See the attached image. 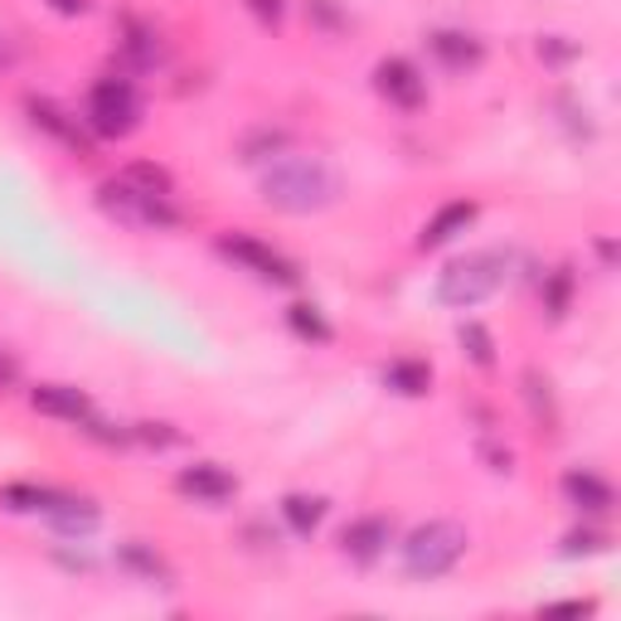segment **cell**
Segmentation results:
<instances>
[{"label": "cell", "instance_id": "cell-1", "mask_svg": "<svg viewBox=\"0 0 621 621\" xmlns=\"http://www.w3.org/2000/svg\"><path fill=\"white\" fill-rule=\"evenodd\" d=\"M340 175L315 156H287L272 170H263V200L282 214H315L335 204Z\"/></svg>", "mask_w": 621, "mask_h": 621}, {"label": "cell", "instance_id": "cell-2", "mask_svg": "<svg viewBox=\"0 0 621 621\" xmlns=\"http://www.w3.org/2000/svg\"><path fill=\"white\" fill-rule=\"evenodd\" d=\"M467 529L452 525V520H428V525H418L404 539V574L428 582V578H442L452 574L461 564V554H467Z\"/></svg>", "mask_w": 621, "mask_h": 621}, {"label": "cell", "instance_id": "cell-3", "mask_svg": "<svg viewBox=\"0 0 621 621\" xmlns=\"http://www.w3.org/2000/svg\"><path fill=\"white\" fill-rule=\"evenodd\" d=\"M505 287V258L501 253H467V258H457L447 267L442 277H437V301L442 307H481L485 297H495V291Z\"/></svg>", "mask_w": 621, "mask_h": 621}, {"label": "cell", "instance_id": "cell-4", "mask_svg": "<svg viewBox=\"0 0 621 621\" xmlns=\"http://www.w3.org/2000/svg\"><path fill=\"white\" fill-rule=\"evenodd\" d=\"M141 121V97L131 88L127 78H103L93 83L88 93V107H83V127L93 131V137H131Z\"/></svg>", "mask_w": 621, "mask_h": 621}, {"label": "cell", "instance_id": "cell-5", "mask_svg": "<svg viewBox=\"0 0 621 621\" xmlns=\"http://www.w3.org/2000/svg\"><path fill=\"white\" fill-rule=\"evenodd\" d=\"M97 200L127 228H185V214L170 204V194H146L137 185H127V180H107L97 190Z\"/></svg>", "mask_w": 621, "mask_h": 621}, {"label": "cell", "instance_id": "cell-6", "mask_svg": "<svg viewBox=\"0 0 621 621\" xmlns=\"http://www.w3.org/2000/svg\"><path fill=\"white\" fill-rule=\"evenodd\" d=\"M218 253H224L228 263H238L243 272H253V277H263V282H277V287H297L301 282V267L287 258V253H277V248H267L263 238H253V234H218Z\"/></svg>", "mask_w": 621, "mask_h": 621}, {"label": "cell", "instance_id": "cell-7", "mask_svg": "<svg viewBox=\"0 0 621 621\" xmlns=\"http://www.w3.org/2000/svg\"><path fill=\"white\" fill-rule=\"evenodd\" d=\"M374 88H379V97H388L394 107H404V113H418V107L428 103V78L418 73L413 58H398V54L374 64Z\"/></svg>", "mask_w": 621, "mask_h": 621}, {"label": "cell", "instance_id": "cell-8", "mask_svg": "<svg viewBox=\"0 0 621 621\" xmlns=\"http://www.w3.org/2000/svg\"><path fill=\"white\" fill-rule=\"evenodd\" d=\"M24 113L40 131H49L58 146H68L73 156H93V137L88 127H83V117H68L58 103H49V97H24Z\"/></svg>", "mask_w": 621, "mask_h": 621}, {"label": "cell", "instance_id": "cell-9", "mask_svg": "<svg viewBox=\"0 0 621 621\" xmlns=\"http://www.w3.org/2000/svg\"><path fill=\"white\" fill-rule=\"evenodd\" d=\"M175 491L190 495V501H200V505H224V501H234L238 481L228 477L218 461H194V467H185L175 477Z\"/></svg>", "mask_w": 621, "mask_h": 621}, {"label": "cell", "instance_id": "cell-10", "mask_svg": "<svg viewBox=\"0 0 621 621\" xmlns=\"http://www.w3.org/2000/svg\"><path fill=\"white\" fill-rule=\"evenodd\" d=\"M30 408L44 413V418H54V422H73V428H83V422L93 418L88 394H83V388H73V384H40V388H30Z\"/></svg>", "mask_w": 621, "mask_h": 621}, {"label": "cell", "instance_id": "cell-11", "mask_svg": "<svg viewBox=\"0 0 621 621\" xmlns=\"http://www.w3.org/2000/svg\"><path fill=\"white\" fill-rule=\"evenodd\" d=\"M388 539H394V525L384 515H364L355 525L340 529V554L355 558V564H374L388 549Z\"/></svg>", "mask_w": 621, "mask_h": 621}, {"label": "cell", "instance_id": "cell-12", "mask_svg": "<svg viewBox=\"0 0 621 621\" xmlns=\"http://www.w3.org/2000/svg\"><path fill=\"white\" fill-rule=\"evenodd\" d=\"M428 49L447 73H471V68H481V58H485V44L467 30H432Z\"/></svg>", "mask_w": 621, "mask_h": 621}, {"label": "cell", "instance_id": "cell-13", "mask_svg": "<svg viewBox=\"0 0 621 621\" xmlns=\"http://www.w3.org/2000/svg\"><path fill=\"white\" fill-rule=\"evenodd\" d=\"M564 501L568 505H578L582 515H607V510H612V485H607L598 471H588V467H574L564 477Z\"/></svg>", "mask_w": 621, "mask_h": 621}, {"label": "cell", "instance_id": "cell-14", "mask_svg": "<svg viewBox=\"0 0 621 621\" xmlns=\"http://www.w3.org/2000/svg\"><path fill=\"white\" fill-rule=\"evenodd\" d=\"M477 224V200H452V204H442L428 224H422V248H442V243H452L457 234H467V228Z\"/></svg>", "mask_w": 621, "mask_h": 621}, {"label": "cell", "instance_id": "cell-15", "mask_svg": "<svg viewBox=\"0 0 621 621\" xmlns=\"http://www.w3.org/2000/svg\"><path fill=\"white\" fill-rule=\"evenodd\" d=\"M384 384L394 388V394H404V398H422L432 388V364L404 355V360L384 364Z\"/></svg>", "mask_w": 621, "mask_h": 621}, {"label": "cell", "instance_id": "cell-16", "mask_svg": "<svg viewBox=\"0 0 621 621\" xmlns=\"http://www.w3.org/2000/svg\"><path fill=\"white\" fill-rule=\"evenodd\" d=\"M49 525H54L58 534H68V539H83V534L97 529V505L93 501H73V495H64L54 510H49Z\"/></svg>", "mask_w": 621, "mask_h": 621}, {"label": "cell", "instance_id": "cell-17", "mask_svg": "<svg viewBox=\"0 0 621 621\" xmlns=\"http://www.w3.org/2000/svg\"><path fill=\"white\" fill-rule=\"evenodd\" d=\"M287 325L297 340H307V345H331V321L321 315V307H311V301H291L287 307Z\"/></svg>", "mask_w": 621, "mask_h": 621}, {"label": "cell", "instance_id": "cell-18", "mask_svg": "<svg viewBox=\"0 0 621 621\" xmlns=\"http://www.w3.org/2000/svg\"><path fill=\"white\" fill-rule=\"evenodd\" d=\"M0 501L10 510H24V515H49L58 501H64V491H49V485H30V481H15L0 491Z\"/></svg>", "mask_w": 621, "mask_h": 621}, {"label": "cell", "instance_id": "cell-19", "mask_svg": "<svg viewBox=\"0 0 621 621\" xmlns=\"http://www.w3.org/2000/svg\"><path fill=\"white\" fill-rule=\"evenodd\" d=\"M282 520L297 534H315V529H321V520H325V501H321V495H301L297 491V495H287V501H282Z\"/></svg>", "mask_w": 621, "mask_h": 621}, {"label": "cell", "instance_id": "cell-20", "mask_svg": "<svg viewBox=\"0 0 621 621\" xmlns=\"http://www.w3.org/2000/svg\"><path fill=\"white\" fill-rule=\"evenodd\" d=\"M568 307H574V267H554V272L544 277V311H549L554 321H564Z\"/></svg>", "mask_w": 621, "mask_h": 621}, {"label": "cell", "instance_id": "cell-21", "mask_svg": "<svg viewBox=\"0 0 621 621\" xmlns=\"http://www.w3.org/2000/svg\"><path fill=\"white\" fill-rule=\"evenodd\" d=\"M117 564L127 568V574H137V578H165V564H161V554L156 549H146L141 539H131V544H121L117 549Z\"/></svg>", "mask_w": 621, "mask_h": 621}, {"label": "cell", "instance_id": "cell-22", "mask_svg": "<svg viewBox=\"0 0 621 621\" xmlns=\"http://www.w3.org/2000/svg\"><path fill=\"white\" fill-rule=\"evenodd\" d=\"M457 340H461V350H467V355L481 364V370H491V364H495V340H491V331H485L481 321H461L457 325Z\"/></svg>", "mask_w": 621, "mask_h": 621}, {"label": "cell", "instance_id": "cell-23", "mask_svg": "<svg viewBox=\"0 0 621 621\" xmlns=\"http://www.w3.org/2000/svg\"><path fill=\"white\" fill-rule=\"evenodd\" d=\"M121 180L127 185H137V190H146V194H170L175 185H170V175L161 165H151V161H137V165H127L121 170Z\"/></svg>", "mask_w": 621, "mask_h": 621}, {"label": "cell", "instance_id": "cell-24", "mask_svg": "<svg viewBox=\"0 0 621 621\" xmlns=\"http://www.w3.org/2000/svg\"><path fill=\"white\" fill-rule=\"evenodd\" d=\"M131 437H137V442H146V447H175V442H180V432L170 428V422H137V428H131Z\"/></svg>", "mask_w": 621, "mask_h": 621}, {"label": "cell", "instance_id": "cell-25", "mask_svg": "<svg viewBox=\"0 0 621 621\" xmlns=\"http://www.w3.org/2000/svg\"><path fill=\"white\" fill-rule=\"evenodd\" d=\"M564 549L568 554H602L607 549V534H598V529H574L564 539Z\"/></svg>", "mask_w": 621, "mask_h": 621}, {"label": "cell", "instance_id": "cell-26", "mask_svg": "<svg viewBox=\"0 0 621 621\" xmlns=\"http://www.w3.org/2000/svg\"><path fill=\"white\" fill-rule=\"evenodd\" d=\"M574 54H578V44H568L564 34H549V40H539V58H549V64H568Z\"/></svg>", "mask_w": 621, "mask_h": 621}, {"label": "cell", "instance_id": "cell-27", "mask_svg": "<svg viewBox=\"0 0 621 621\" xmlns=\"http://www.w3.org/2000/svg\"><path fill=\"white\" fill-rule=\"evenodd\" d=\"M248 10H253V15H258L263 24H282V15H287L282 0H248Z\"/></svg>", "mask_w": 621, "mask_h": 621}, {"label": "cell", "instance_id": "cell-28", "mask_svg": "<svg viewBox=\"0 0 621 621\" xmlns=\"http://www.w3.org/2000/svg\"><path fill=\"white\" fill-rule=\"evenodd\" d=\"M49 6H54L58 15H83V10H88V0H49Z\"/></svg>", "mask_w": 621, "mask_h": 621}, {"label": "cell", "instance_id": "cell-29", "mask_svg": "<svg viewBox=\"0 0 621 621\" xmlns=\"http://www.w3.org/2000/svg\"><path fill=\"white\" fill-rule=\"evenodd\" d=\"M15 379H20L15 360H6V355H0V388H10V384H15Z\"/></svg>", "mask_w": 621, "mask_h": 621}]
</instances>
